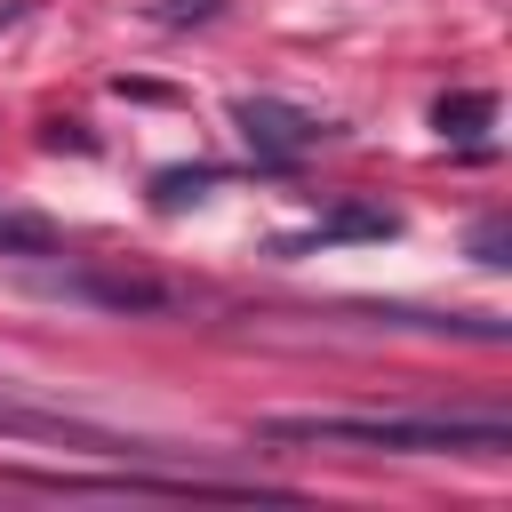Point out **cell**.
<instances>
[{
    "label": "cell",
    "instance_id": "obj_7",
    "mask_svg": "<svg viewBox=\"0 0 512 512\" xmlns=\"http://www.w3.org/2000/svg\"><path fill=\"white\" fill-rule=\"evenodd\" d=\"M208 8H216V0H160V16H168V24H184V16H208Z\"/></svg>",
    "mask_w": 512,
    "mask_h": 512
},
{
    "label": "cell",
    "instance_id": "obj_6",
    "mask_svg": "<svg viewBox=\"0 0 512 512\" xmlns=\"http://www.w3.org/2000/svg\"><path fill=\"white\" fill-rule=\"evenodd\" d=\"M472 248H480V264H504V224H480V240H472Z\"/></svg>",
    "mask_w": 512,
    "mask_h": 512
},
{
    "label": "cell",
    "instance_id": "obj_2",
    "mask_svg": "<svg viewBox=\"0 0 512 512\" xmlns=\"http://www.w3.org/2000/svg\"><path fill=\"white\" fill-rule=\"evenodd\" d=\"M232 120H240V136H248L264 160H296V152H312V144L328 136V120H320V112L280 104V96H240V104H232Z\"/></svg>",
    "mask_w": 512,
    "mask_h": 512
},
{
    "label": "cell",
    "instance_id": "obj_3",
    "mask_svg": "<svg viewBox=\"0 0 512 512\" xmlns=\"http://www.w3.org/2000/svg\"><path fill=\"white\" fill-rule=\"evenodd\" d=\"M64 296H88V304H112V312H168L176 288L168 280H144V272H72L56 280Z\"/></svg>",
    "mask_w": 512,
    "mask_h": 512
},
{
    "label": "cell",
    "instance_id": "obj_4",
    "mask_svg": "<svg viewBox=\"0 0 512 512\" xmlns=\"http://www.w3.org/2000/svg\"><path fill=\"white\" fill-rule=\"evenodd\" d=\"M432 120H440V136H480V128L496 120V104L464 88V96H440V104H432Z\"/></svg>",
    "mask_w": 512,
    "mask_h": 512
},
{
    "label": "cell",
    "instance_id": "obj_1",
    "mask_svg": "<svg viewBox=\"0 0 512 512\" xmlns=\"http://www.w3.org/2000/svg\"><path fill=\"white\" fill-rule=\"evenodd\" d=\"M264 440H352V448H400V456H496L512 448L504 416H264Z\"/></svg>",
    "mask_w": 512,
    "mask_h": 512
},
{
    "label": "cell",
    "instance_id": "obj_5",
    "mask_svg": "<svg viewBox=\"0 0 512 512\" xmlns=\"http://www.w3.org/2000/svg\"><path fill=\"white\" fill-rule=\"evenodd\" d=\"M0 248L48 256V248H56V224H40V216H16V208H0Z\"/></svg>",
    "mask_w": 512,
    "mask_h": 512
}]
</instances>
